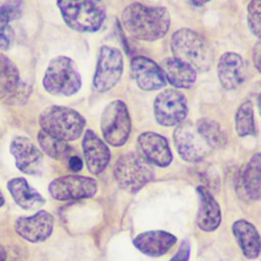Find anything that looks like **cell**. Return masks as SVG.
Returning a JSON list of instances; mask_svg holds the SVG:
<instances>
[{
  "mask_svg": "<svg viewBox=\"0 0 261 261\" xmlns=\"http://www.w3.org/2000/svg\"><path fill=\"white\" fill-rule=\"evenodd\" d=\"M97 1H100V0H97Z\"/></svg>",
  "mask_w": 261,
  "mask_h": 261,
  "instance_id": "cell-36",
  "label": "cell"
},
{
  "mask_svg": "<svg viewBox=\"0 0 261 261\" xmlns=\"http://www.w3.org/2000/svg\"><path fill=\"white\" fill-rule=\"evenodd\" d=\"M133 243L143 254L151 257H159L164 255L176 243V238L167 231L148 230L139 233Z\"/></svg>",
  "mask_w": 261,
  "mask_h": 261,
  "instance_id": "cell-18",
  "label": "cell"
},
{
  "mask_svg": "<svg viewBox=\"0 0 261 261\" xmlns=\"http://www.w3.org/2000/svg\"><path fill=\"white\" fill-rule=\"evenodd\" d=\"M41 129L64 142L79 139L86 125V120L77 111L64 106L53 105L41 113Z\"/></svg>",
  "mask_w": 261,
  "mask_h": 261,
  "instance_id": "cell-3",
  "label": "cell"
},
{
  "mask_svg": "<svg viewBox=\"0 0 261 261\" xmlns=\"http://www.w3.org/2000/svg\"><path fill=\"white\" fill-rule=\"evenodd\" d=\"M4 202H5V201H4V198H3L2 194L0 193V208H1V207L4 205Z\"/></svg>",
  "mask_w": 261,
  "mask_h": 261,
  "instance_id": "cell-35",
  "label": "cell"
},
{
  "mask_svg": "<svg viewBox=\"0 0 261 261\" xmlns=\"http://www.w3.org/2000/svg\"><path fill=\"white\" fill-rule=\"evenodd\" d=\"M100 126L103 138L109 145L119 147L126 143L132 130V121L123 101L114 100L107 104L101 115Z\"/></svg>",
  "mask_w": 261,
  "mask_h": 261,
  "instance_id": "cell-7",
  "label": "cell"
},
{
  "mask_svg": "<svg viewBox=\"0 0 261 261\" xmlns=\"http://www.w3.org/2000/svg\"><path fill=\"white\" fill-rule=\"evenodd\" d=\"M130 74L138 87L144 91L160 90L166 85L161 67L144 56H136L132 59Z\"/></svg>",
  "mask_w": 261,
  "mask_h": 261,
  "instance_id": "cell-14",
  "label": "cell"
},
{
  "mask_svg": "<svg viewBox=\"0 0 261 261\" xmlns=\"http://www.w3.org/2000/svg\"><path fill=\"white\" fill-rule=\"evenodd\" d=\"M10 153L18 170L27 174H37L43 161V154L27 137L16 136L10 142Z\"/></svg>",
  "mask_w": 261,
  "mask_h": 261,
  "instance_id": "cell-13",
  "label": "cell"
},
{
  "mask_svg": "<svg viewBox=\"0 0 261 261\" xmlns=\"http://www.w3.org/2000/svg\"><path fill=\"white\" fill-rule=\"evenodd\" d=\"M252 58L254 65L258 71H260V62H261V44L257 42L252 51Z\"/></svg>",
  "mask_w": 261,
  "mask_h": 261,
  "instance_id": "cell-31",
  "label": "cell"
},
{
  "mask_svg": "<svg viewBox=\"0 0 261 261\" xmlns=\"http://www.w3.org/2000/svg\"><path fill=\"white\" fill-rule=\"evenodd\" d=\"M191 255V247L188 241H182L176 254L169 261H189Z\"/></svg>",
  "mask_w": 261,
  "mask_h": 261,
  "instance_id": "cell-30",
  "label": "cell"
},
{
  "mask_svg": "<svg viewBox=\"0 0 261 261\" xmlns=\"http://www.w3.org/2000/svg\"><path fill=\"white\" fill-rule=\"evenodd\" d=\"M161 69L165 81L178 89H190L197 80V72L184 63L175 60L173 57L163 59Z\"/></svg>",
  "mask_w": 261,
  "mask_h": 261,
  "instance_id": "cell-23",
  "label": "cell"
},
{
  "mask_svg": "<svg viewBox=\"0 0 261 261\" xmlns=\"http://www.w3.org/2000/svg\"><path fill=\"white\" fill-rule=\"evenodd\" d=\"M194 5L196 6H202L204 4H206L207 2H209L210 0H190Z\"/></svg>",
  "mask_w": 261,
  "mask_h": 261,
  "instance_id": "cell-34",
  "label": "cell"
},
{
  "mask_svg": "<svg viewBox=\"0 0 261 261\" xmlns=\"http://www.w3.org/2000/svg\"><path fill=\"white\" fill-rule=\"evenodd\" d=\"M122 70L123 57L120 50L111 46H102L99 50L93 77L95 91L104 93L111 90L118 83Z\"/></svg>",
  "mask_w": 261,
  "mask_h": 261,
  "instance_id": "cell-8",
  "label": "cell"
},
{
  "mask_svg": "<svg viewBox=\"0 0 261 261\" xmlns=\"http://www.w3.org/2000/svg\"><path fill=\"white\" fill-rule=\"evenodd\" d=\"M85 161L89 171L93 174L102 173L110 161V150L92 129H87L82 142Z\"/></svg>",
  "mask_w": 261,
  "mask_h": 261,
  "instance_id": "cell-16",
  "label": "cell"
},
{
  "mask_svg": "<svg viewBox=\"0 0 261 261\" xmlns=\"http://www.w3.org/2000/svg\"><path fill=\"white\" fill-rule=\"evenodd\" d=\"M20 88L16 65L5 55H0V100H11Z\"/></svg>",
  "mask_w": 261,
  "mask_h": 261,
  "instance_id": "cell-24",
  "label": "cell"
},
{
  "mask_svg": "<svg viewBox=\"0 0 261 261\" xmlns=\"http://www.w3.org/2000/svg\"><path fill=\"white\" fill-rule=\"evenodd\" d=\"M154 116L163 126H173L185 121L188 114L186 97L176 90L166 89L154 101Z\"/></svg>",
  "mask_w": 261,
  "mask_h": 261,
  "instance_id": "cell-10",
  "label": "cell"
},
{
  "mask_svg": "<svg viewBox=\"0 0 261 261\" xmlns=\"http://www.w3.org/2000/svg\"><path fill=\"white\" fill-rule=\"evenodd\" d=\"M7 258V253L6 250L4 249V247L1 245L0 243V261H5Z\"/></svg>",
  "mask_w": 261,
  "mask_h": 261,
  "instance_id": "cell-33",
  "label": "cell"
},
{
  "mask_svg": "<svg viewBox=\"0 0 261 261\" xmlns=\"http://www.w3.org/2000/svg\"><path fill=\"white\" fill-rule=\"evenodd\" d=\"M172 57L191 67L196 72L209 70L213 62V52L208 41L199 33L182 28L175 31L170 39Z\"/></svg>",
  "mask_w": 261,
  "mask_h": 261,
  "instance_id": "cell-2",
  "label": "cell"
},
{
  "mask_svg": "<svg viewBox=\"0 0 261 261\" xmlns=\"http://www.w3.org/2000/svg\"><path fill=\"white\" fill-rule=\"evenodd\" d=\"M248 27L251 33L260 38L261 33V0H251L248 4Z\"/></svg>",
  "mask_w": 261,
  "mask_h": 261,
  "instance_id": "cell-29",
  "label": "cell"
},
{
  "mask_svg": "<svg viewBox=\"0 0 261 261\" xmlns=\"http://www.w3.org/2000/svg\"><path fill=\"white\" fill-rule=\"evenodd\" d=\"M195 126L211 149L222 148L226 145V135L216 121L210 118H200Z\"/></svg>",
  "mask_w": 261,
  "mask_h": 261,
  "instance_id": "cell-26",
  "label": "cell"
},
{
  "mask_svg": "<svg viewBox=\"0 0 261 261\" xmlns=\"http://www.w3.org/2000/svg\"><path fill=\"white\" fill-rule=\"evenodd\" d=\"M138 146L142 155L149 163L165 167L172 160V154L167 140L153 132L142 133L138 137Z\"/></svg>",
  "mask_w": 261,
  "mask_h": 261,
  "instance_id": "cell-15",
  "label": "cell"
},
{
  "mask_svg": "<svg viewBox=\"0 0 261 261\" xmlns=\"http://www.w3.org/2000/svg\"><path fill=\"white\" fill-rule=\"evenodd\" d=\"M197 191L200 197L197 224L204 231L215 230L221 221L220 207L207 189L204 187H198Z\"/></svg>",
  "mask_w": 261,
  "mask_h": 261,
  "instance_id": "cell-19",
  "label": "cell"
},
{
  "mask_svg": "<svg viewBox=\"0 0 261 261\" xmlns=\"http://www.w3.org/2000/svg\"><path fill=\"white\" fill-rule=\"evenodd\" d=\"M121 23L125 32L135 39L153 42L167 34L170 15L165 7L148 6L136 2L123 9Z\"/></svg>",
  "mask_w": 261,
  "mask_h": 261,
  "instance_id": "cell-1",
  "label": "cell"
},
{
  "mask_svg": "<svg viewBox=\"0 0 261 261\" xmlns=\"http://www.w3.org/2000/svg\"><path fill=\"white\" fill-rule=\"evenodd\" d=\"M54 217L45 210H40L31 216L18 217L14 222L15 232L31 243L46 241L52 233Z\"/></svg>",
  "mask_w": 261,
  "mask_h": 261,
  "instance_id": "cell-12",
  "label": "cell"
},
{
  "mask_svg": "<svg viewBox=\"0 0 261 261\" xmlns=\"http://www.w3.org/2000/svg\"><path fill=\"white\" fill-rule=\"evenodd\" d=\"M38 142L41 149L48 156L54 159H61L66 157L71 151L70 146L66 142L59 140L42 129L38 133Z\"/></svg>",
  "mask_w": 261,
  "mask_h": 261,
  "instance_id": "cell-27",
  "label": "cell"
},
{
  "mask_svg": "<svg viewBox=\"0 0 261 261\" xmlns=\"http://www.w3.org/2000/svg\"><path fill=\"white\" fill-rule=\"evenodd\" d=\"M97 189L98 185L94 178L70 174L53 179L48 192L55 200L69 201L91 198L96 194Z\"/></svg>",
  "mask_w": 261,
  "mask_h": 261,
  "instance_id": "cell-11",
  "label": "cell"
},
{
  "mask_svg": "<svg viewBox=\"0 0 261 261\" xmlns=\"http://www.w3.org/2000/svg\"><path fill=\"white\" fill-rule=\"evenodd\" d=\"M246 64L238 53L225 52L220 56L217 63V75L224 89L239 88L246 80Z\"/></svg>",
  "mask_w": 261,
  "mask_h": 261,
  "instance_id": "cell-17",
  "label": "cell"
},
{
  "mask_svg": "<svg viewBox=\"0 0 261 261\" xmlns=\"http://www.w3.org/2000/svg\"><path fill=\"white\" fill-rule=\"evenodd\" d=\"M232 233L243 254L248 259H256L260 253V236L256 227L245 219L232 224Z\"/></svg>",
  "mask_w": 261,
  "mask_h": 261,
  "instance_id": "cell-22",
  "label": "cell"
},
{
  "mask_svg": "<svg viewBox=\"0 0 261 261\" xmlns=\"http://www.w3.org/2000/svg\"><path fill=\"white\" fill-rule=\"evenodd\" d=\"M7 190L14 202L24 210H35L45 204V199L33 189L23 177H14L8 180Z\"/></svg>",
  "mask_w": 261,
  "mask_h": 261,
  "instance_id": "cell-21",
  "label": "cell"
},
{
  "mask_svg": "<svg viewBox=\"0 0 261 261\" xmlns=\"http://www.w3.org/2000/svg\"><path fill=\"white\" fill-rule=\"evenodd\" d=\"M236 132L239 137H247L255 134L254 107L251 101L244 102L236 112Z\"/></svg>",
  "mask_w": 261,
  "mask_h": 261,
  "instance_id": "cell-28",
  "label": "cell"
},
{
  "mask_svg": "<svg viewBox=\"0 0 261 261\" xmlns=\"http://www.w3.org/2000/svg\"><path fill=\"white\" fill-rule=\"evenodd\" d=\"M64 22L82 33L97 32L104 22L105 11L94 0H56Z\"/></svg>",
  "mask_w": 261,
  "mask_h": 261,
  "instance_id": "cell-4",
  "label": "cell"
},
{
  "mask_svg": "<svg viewBox=\"0 0 261 261\" xmlns=\"http://www.w3.org/2000/svg\"><path fill=\"white\" fill-rule=\"evenodd\" d=\"M68 166L72 171L77 172L83 168V160L76 155L70 156L68 159Z\"/></svg>",
  "mask_w": 261,
  "mask_h": 261,
  "instance_id": "cell-32",
  "label": "cell"
},
{
  "mask_svg": "<svg viewBox=\"0 0 261 261\" xmlns=\"http://www.w3.org/2000/svg\"><path fill=\"white\" fill-rule=\"evenodd\" d=\"M18 9L15 4H0V49L9 50L13 45L14 34L10 21L17 16Z\"/></svg>",
  "mask_w": 261,
  "mask_h": 261,
  "instance_id": "cell-25",
  "label": "cell"
},
{
  "mask_svg": "<svg viewBox=\"0 0 261 261\" xmlns=\"http://www.w3.org/2000/svg\"><path fill=\"white\" fill-rule=\"evenodd\" d=\"M43 87L54 96L68 97L77 93L82 79L73 61L66 56L51 59L43 77Z\"/></svg>",
  "mask_w": 261,
  "mask_h": 261,
  "instance_id": "cell-5",
  "label": "cell"
},
{
  "mask_svg": "<svg viewBox=\"0 0 261 261\" xmlns=\"http://www.w3.org/2000/svg\"><path fill=\"white\" fill-rule=\"evenodd\" d=\"M173 142L179 156L188 162H199L212 150L190 121H182L176 125Z\"/></svg>",
  "mask_w": 261,
  "mask_h": 261,
  "instance_id": "cell-9",
  "label": "cell"
},
{
  "mask_svg": "<svg viewBox=\"0 0 261 261\" xmlns=\"http://www.w3.org/2000/svg\"><path fill=\"white\" fill-rule=\"evenodd\" d=\"M260 169L261 157L260 153H256L242 167L238 176V185L243 193L242 195L251 200H258L260 198Z\"/></svg>",
  "mask_w": 261,
  "mask_h": 261,
  "instance_id": "cell-20",
  "label": "cell"
},
{
  "mask_svg": "<svg viewBox=\"0 0 261 261\" xmlns=\"http://www.w3.org/2000/svg\"><path fill=\"white\" fill-rule=\"evenodd\" d=\"M113 175L117 185L127 192L136 193L154 176V171L142 155L129 152L121 155L115 162Z\"/></svg>",
  "mask_w": 261,
  "mask_h": 261,
  "instance_id": "cell-6",
  "label": "cell"
}]
</instances>
